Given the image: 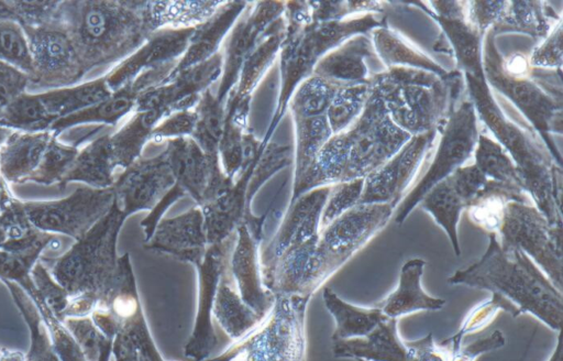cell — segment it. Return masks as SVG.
Instances as JSON below:
<instances>
[{"label":"cell","instance_id":"24","mask_svg":"<svg viewBox=\"0 0 563 361\" xmlns=\"http://www.w3.org/2000/svg\"><path fill=\"white\" fill-rule=\"evenodd\" d=\"M208 245L205 217L198 206L173 218L161 219L152 237L144 243L147 250L191 264L202 259Z\"/></svg>","mask_w":563,"mask_h":361},{"label":"cell","instance_id":"56","mask_svg":"<svg viewBox=\"0 0 563 361\" xmlns=\"http://www.w3.org/2000/svg\"><path fill=\"white\" fill-rule=\"evenodd\" d=\"M29 90V76L0 62V112L19 95Z\"/></svg>","mask_w":563,"mask_h":361},{"label":"cell","instance_id":"46","mask_svg":"<svg viewBox=\"0 0 563 361\" xmlns=\"http://www.w3.org/2000/svg\"><path fill=\"white\" fill-rule=\"evenodd\" d=\"M369 95V79L366 83L345 84L338 89L325 112L333 134L351 127L362 113Z\"/></svg>","mask_w":563,"mask_h":361},{"label":"cell","instance_id":"5","mask_svg":"<svg viewBox=\"0 0 563 361\" xmlns=\"http://www.w3.org/2000/svg\"><path fill=\"white\" fill-rule=\"evenodd\" d=\"M391 120L411 136L440 131L459 105L464 76L459 69L444 76L412 67H390L369 76Z\"/></svg>","mask_w":563,"mask_h":361},{"label":"cell","instance_id":"52","mask_svg":"<svg viewBox=\"0 0 563 361\" xmlns=\"http://www.w3.org/2000/svg\"><path fill=\"white\" fill-rule=\"evenodd\" d=\"M197 122L195 109H181L164 117L152 131V141L159 143L169 139L190 138Z\"/></svg>","mask_w":563,"mask_h":361},{"label":"cell","instance_id":"51","mask_svg":"<svg viewBox=\"0 0 563 361\" xmlns=\"http://www.w3.org/2000/svg\"><path fill=\"white\" fill-rule=\"evenodd\" d=\"M562 19L552 28L543 42L537 45L529 55L531 67L541 69H561L563 63Z\"/></svg>","mask_w":563,"mask_h":361},{"label":"cell","instance_id":"37","mask_svg":"<svg viewBox=\"0 0 563 361\" xmlns=\"http://www.w3.org/2000/svg\"><path fill=\"white\" fill-rule=\"evenodd\" d=\"M322 297L335 322L332 341L364 337L388 318L378 306L366 308L352 305L330 287H324Z\"/></svg>","mask_w":563,"mask_h":361},{"label":"cell","instance_id":"28","mask_svg":"<svg viewBox=\"0 0 563 361\" xmlns=\"http://www.w3.org/2000/svg\"><path fill=\"white\" fill-rule=\"evenodd\" d=\"M376 56L368 34H357L324 55L313 73L340 84L366 83L369 79L365 59Z\"/></svg>","mask_w":563,"mask_h":361},{"label":"cell","instance_id":"20","mask_svg":"<svg viewBox=\"0 0 563 361\" xmlns=\"http://www.w3.org/2000/svg\"><path fill=\"white\" fill-rule=\"evenodd\" d=\"M195 29H162L153 32L132 54L104 74L109 88L117 90L145 70L177 63L187 50Z\"/></svg>","mask_w":563,"mask_h":361},{"label":"cell","instance_id":"15","mask_svg":"<svg viewBox=\"0 0 563 361\" xmlns=\"http://www.w3.org/2000/svg\"><path fill=\"white\" fill-rule=\"evenodd\" d=\"M114 201L109 188H79L69 198L54 203H32L25 206L30 220L41 229L69 234H86Z\"/></svg>","mask_w":563,"mask_h":361},{"label":"cell","instance_id":"59","mask_svg":"<svg viewBox=\"0 0 563 361\" xmlns=\"http://www.w3.org/2000/svg\"><path fill=\"white\" fill-rule=\"evenodd\" d=\"M549 361H562V332H559L556 347Z\"/></svg>","mask_w":563,"mask_h":361},{"label":"cell","instance_id":"29","mask_svg":"<svg viewBox=\"0 0 563 361\" xmlns=\"http://www.w3.org/2000/svg\"><path fill=\"white\" fill-rule=\"evenodd\" d=\"M424 265L426 262L418 258L404 263L397 287L376 305L386 317L399 319L420 310L437 311L443 308L445 299L430 296L422 288Z\"/></svg>","mask_w":563,"mask_h":361},{"label":"cell","instance_id":"22","mask_svg":"<svg viewBox=\"0 0 563 361\" xmlns=\"http://www.w3.org/2000/svg\"><path fill=\"white\" fill-rule=\"evenodd\" d=\"M284 31L285 21L280 17L243 63L238 83L225 101V116L245 127L250 125L253 94L278 58Z\"/></svg>","mask_w":563,"mask_h":361},{"label":"cell","instance_id":"54","mask_svg":"<svg viewBox=\"0 0 563 361\" xmlns=\"http://www.w3.org/2000/svg\"><path fill=\"white\" fill-rule=\"evenodd\" d=\"M449 177L454 190L465 203L466 207L488 180L474 163L460 166Z\"/></svg>","mask_w":563,"mask_h":361},{"label":"cell","instance_id":"12","mask_svg":"<svg viewBox=\"0 0 563 361\" xmlns=\"http://www.w3.org/2000/svg\"><path fill=\"white\" fill-rule=\"evenodd\" d=\"M23 30L32 59L29 88L68 87L80 83L88 74L73 40L57 21Z\"/></svg>","mask_w":563,"mask_h":361},{"label":"cell","instance_id":"23","mask_svg":"<svg viewBox=\"0 0 563 361\" xmlns=\"http://www.w3.org/2000/svg\"><path fill=\"white\" fill-rule=\"evenodd\" d=\"M331 186L314 188L288 205L286 215L269 245L261 254V270L285 250L318 238L323 208Z\"/></svg>","mask_w":563,"mask_h":361},{"label":"cell","instance_id":"30","mask_svg":"<svg viewBox=\"0 0 563 361\" xmlns=\"http://www.w3.org/2000/svg\"><path fill=\"white\" fill-rule=\"evenodd\" d=\"M413 4L419 6L441 26L450 54L456 61V69L463 75H483V42L485 35L471 25L466 17H438L429 11L423 2H415Z\"/></svg>","mask_w":563,"mask_h":361},{"label":"cell","instance_id":"6","mask_svg":"<svg viewBox=\"0 0 563 361\" xmlns=\"http://www.w3.org/2000/svg\"><path fill=\"white\" fill-rule=\"evenodd\" d=\"M483 70L488 86L509 99L527 118L551 155L562 165L561 153L552 138V134H562L561 69L532 67L528 74H509L503 67L496 36L488 30L483 42Z\"/></svg>","mask_w":563,"mask_h":361},{"label":"cell","instance_id":"49","mask_svg":"<svg viewBox=\"0 0 563 361\" xmlns=\"http://www.w3.org/2000/svg\"><path fill=\"white\" fill-rule=\"evenodd\" d=\"M250 128L225 116L223 132L220 139L218 152L221 167L225 175L235 179L240 174L243 161V135Z\"/></svg>","mask_w":563,"mask_h":361},{"label":"cell","instance_id":"19","mask_svg":"<svg viewBox=\"0 0 563 361\" xmlns=\"http://www.w3.org/2000/svg\"><path fill=\"white\" fill-rule=\"evenodd\" d=\"M177 63L165 64L141 73L136 78L113 90L102 101L55 121L49 130L58 135L82 124L117 125L124 117L135 111L142 92L163 83Z\"/></svg>","mask_w":563,"mask_h":361},{"label":"cell","instance_id":"18","mask_svg":"<svg viewBox=\"0 0 563 361\" xmlns=\"http://www.w3.org/2000/svg\"><path fill=\"white\" fill-rule=\"evenodd\" d=\"M175 183L164 149L152 157H140L121 172L112 186L114 203L126 217L142 210L151 211Z\"/></svg>","mask_w":563,"mask_h":361},{"label":"cell","instance_id":"3","mask_svg":"<svg viewBox=\"0 0 563 361\" xmlns=\"http://www.w3.org/2000/svg\"><path fill=\"white\" fill-rule=\"evenodd\" d=\"M57 23L69 34L88 73L119 64L155 32L148 1L136 0L60 1Z\"/></svg>","mask_w":563,"mask_h":361},{"label":"cell","instance_id":"11","mask_svg":"<svg viewBox=\"0 0 563 361\" xmlns=\"http://www.w3.org/2000/svg\"><path fill=\"white\" fill-rule=\"evenodd\" d=\"M346 131L351 152L344 182L365 178L411 138L391 120L382 98L372 89L362 113Z\"/></svg>","mask_w":563,"mask_h":361},{"label":"cell","instance_id":"44","mask_svg":"<svg viewBox=\"0 0 563 361\" xmlns=\"http://www.w3.org/2000/svg\"><path fill=\"white\" fill-rule=\"evenodd\" d=\"M340 84L316 74L302 80L292 92L287 110L291 118H307L325 114Z\"/></svg>","mask_w":563,"mask_h":361},{"label":"cell","instance_id":"60","mask_svg":"<svg viewBox=\"0 0 563 361\" xmlns=\"http://www.w3.org/2000/svg\"><path fill=\"white\" fill-rule=\"evenodd\" d=\"M175 361V360H174Z\"/></svg>","mask_w":563,"mask_h":361},{"label":"cell","instance_id":"41","mask_svg":"<svg viewBox=\"0 0 563 361\" xmlns=\"http://www.w3.org/2000/svg\"><path fill=\"white\" fill-rule=\"evenodd\" d=\"M222 1H148L154 31L197 26L219 8Z\"/></svg>","mask_w":563,"mask_h":361},{"label":"cell","instance_id":"58","mask_svg":"<svg viewBox=\"0 0 563 361\" xmlns=\"http://www.w3.org/2000/svg\"><path fill=\"white\" fill-rule=\"evenodd\" d=\"M0 20L18 22L11 0H0Z\"/></svg>","mask_w":563,"mask_h":361},{"label":"cell","instance_id":"26","mask_svg":"<svg viewBox=\"0 0 563 361\" xmlns=\"http://www.w3.org/2000/svg\"><path fill=\"white\" fill-rule=\"evenodd\" d=\"M397 324L398 319L387 318L364 337L333 340V357L364 361H415L411 341L400 338Z\"/></svg>","mask_w":563,"mask_h":361},{"label":"cell","instance_id":"4","mask_svg":"<svg viewBox=\"0 0 563 361\" xmlns=\"http://www.w3.org/2000/svg\"><path fill=\"white\" fill-rule=\"evenodd\" d=\"M476 114L516 164L526 193L551 225H562V165L534 130L503 112L483 75H463Z\"/></svg>","mask_w":563,"mask_h":361},{"label":"cell","instance_id":"50","mask_svg":"<svg viewBox=\"0 0 563 361\" xmlns=\"http://www.w3.org/2000/svg\"><path fill=\"white\" fill-rule=\"evenodd\" d=\"M363 187L364 178H355L331 186L321 215L320 230L356 206L361 199Z\"/></svg>","mask_w":563,"mask_h":361},{"label":"cell","instance_id":"8","mask_svg":"<svg viewBox=\"0 0 563 361\" xmlns=\"http://www.w3.org/2000/svg\"><path fill=\"white\" fill-rule=\"evenodd\" d=\"M389 204H357L322 228L316 249L317 291L393 218Z\"/></svg>","mask_w":563,"mask_h":361},{"label":"cell","instance_id":"47","mask_svg":"<svg viewBox=\"0 0 563 361\" xmlns=\"http://www.w3.org/2000/svg\"><path fill=\"white\" fill-rule=\"evenodd\" d=\"M292 158L294 150L288 144L271 141L263 147L256 158L247 185L246 198L250 205L261 187L280 169L289 166Z\"/></svg>","mask_w":563,"mask_h":361},{"label":"cell","instance_id":"42","mask_svg":"<svg viewBox=\"0 0 563 361\" xmlns=\"http://www.w3.org/2000/svg\"><path fill=\"white\" fill-rule=\"evenodd\" d=\"M194 109L197 122L190 138L208 157L219 158L218 147L225 122V103L210 88L201 95Z\"/></svg>","mask_w":563,"mask_h":361},{"label":"cell","instance_id":"21","mask_svg":"<svg viewBox=\"0 0 563 361\" xmlns=\"http://www.w3.org/2000/svg\"><path fill=\"white\" fill-rule=\"evenodd\" d=\"M262 239L244 222L241 223L235 231L228 270L242 302L261 318H265L273 307L275 296L263 285L260 260Z\"/></svg>","mask_w":563,"mask_h":361},{"label":"cell","instance_id":"35","mask_svg":"<svg viewBox=\"0 0 563 361\" xmlns=\"http://www.w3.org/2000/svg\"><path fill=\"white\" fill-rule=\"evenodd\" d=\"M376 56L383 62L386 68L412 67L428 70L439 76H444L449 70L427 54L418 50L413 44L407 42L402 35L397 33L387 24L374 29L369 33Z\"/></svg>","mask_w":563,"mask_h":361},{"label":"cell","instance_id":"9","mask_svg":"<svg viewBox=\"0 0 563 361\" xmlns=\"http://www.w3.org/2000/svg\"><path fill=\"white\" fill-rule=\"evenodd\" d=\"M441 138L432 162L416 186L398 204L393 218L402 225L421 199L438 183L465 165L479 134L477 114L470 99L460 102L440 129Z\"/></svg>","mask_w":563,"mask_h":361},{"label":"cell","instance_id":"10","mask_svg":"<svg viewBox=\"0 0 563 361\" xmlns=\"http://www.w3.org/2000/svg\"><path fill=\"white\" fill-rule=\"evenodd\" d=\"M497 238L527 254L562 291V225H551L532 203L506 205Z\"/></svg>","mask_w":563,"mask_h":361},{"label":"cell","instance_id":"38","mask_svg":"<svg viewBox=\"0 0 563 361\" xmlns=\"http://www.w3.org/2000/svg\"><path fill=\"white\" fill-rule=\"evenodd\" d=\"M161 121L152 111H134L121 128L109 134L113 157L123 172L142 157L145 145L152 141V131Z\"/></svg>","mask_w":563,"mask_h":361},{"label":"cell","instance_id":"43","mask_svg":"<svg viewBox=\"0 0 563 361\" xmlns=\"http://www.w3.org/2000/svg\"><path fill=\"white\" fill-rule=\"evenodd\" d=\"M473 155L487 179L526 192L516 164L496 140L479 132Z\"/></svg>","mask_w":563,"mask_h":361},{"label":"cell","instance_id":"1","mask_svg":"<svg viewBox=\"0 0 563 361\" xmlns=\"http://www.w3.org/2000/svg\"><path fill=\"white\" fill-rule=\"evenodd\" d=\"M498 296L512 317L530 314L550 329L562 331L563 297L541 269L522 251L503 247L496 233H488L482 258L448 280Z\"/></svg>","mask_w":563,"mask_h":361},{"label":"cell","instance_id":"40","mask_svg":"<svg viewBox=\"0 0 563 361\" xmlns=\"http://www.w3.org/2000/svg\"><path fill=\"white\" fill-rule=\"evenodd\" d=\"M295 145L294 182L300 178L313 164L320 150L332 136L333 132L327 116L292 118Z\"/></svg>","mask_w":563,"mask_h":361},{"label":"cell","instance_id":"31","mask_svg":"<svg viewBox=\"0 0 563 361\" xmlns=\"http://www.w3.org/2000/svg\"><path fill=\"white\" fill-rule=\"evenodd\" d=\"M560 14L544 1H506L500 18L489 29L497 37L506 33L529 35L534 40L545 39Z\"/></svg>","mask_w":563,"mask_h":361},{"label":"cell","instance_id":"53","mask_svg":"<svg viewBox=\"0 0 563 361\" xmlns=\"http://www.w3.org/2000/svg\"><path fill=\"white\" fill-rule=\"evenodd\" d=\"M16 21L22 28H35L55 23L60 1L11 0Z\"/></svg>","mask_w":563,"mask_h":361},{"label":"cell","instance_id":"33","mask_svg":"<svg viewBox=\"0 0 563 361\" xmlns=\"http://www.w3.org/2000/svg\"><path fill=\"white\" fill-rule=\"evenodd\" d=\"M119 171L113 157L109 134H103L79 149L75 161L63 178L82 180L96 188L112 187Z\"/></svg>","mask_w":563,"mask_h":361},{"label":"cell","instance_id":"32","mask_svg":"<svg viewBox=\"0 0 563 361\" xmlns=\"http://www.w3.org/2000/svg\"><path fill=\"white\" fill-rule=\"evenodd\" d=\"M228 262L218 282L212 316L227 336L235 341L258 326L264 318H261L242 302L228 270Z\"/></svg>","mask_w":563,"mask_h":361},{"label":"cell","instance_id":"48","mask_svg":"<svg viewBox=\"0 0 563 361\" xmlns=\"http://www.w3.org/2000/svg\"><path fill=\"white\" fill-rule=\"evenodd\" d=\"M0 62L27 76L32 70L29 42L23 28L15 21L0 20Z\"/></svg>","mask_w":563,"mask_h":361},{"label":"cell","instance_id":"14","mask_svg":"<svg viewBox=\"0 0 563 361\" xmlns=\"http://www.w3.org/2000/svg\"><path fill=\"white\" fill-rule=\"evenodd\" d=\"M437 133L412 135L385 164L368 174L358 204H389L396 209L432 149Z\"/></svg>","mask_w":563,"mask_h":361},{"label":"cell","instance_id":"7","mask_svg":"<svg viewBox=\"0 0 563 361\" xmlns=\"http://www.w3.org/2000/svg\"><path fill=\"white\" fill-rule=\"evenodd\" d=\"M266 317L225 351L205 361H307L306 311L311 295H274Z\"/></svg>","mask_w":563,"mask_h":361},{"label":"cell","instance_id":"36","mask_svg":"<svg viewBox=\"0 0 563 361\" xmlns=\"http://www.w3.org/2000/svg\"><path fill=\"white\" fill-rule=\"evenodd\" d=\"M510 201L532 203L525 190L488 179L465 210L473 225L487 233H497Z\"/></svg>","mask_w":563,"mask_h":361},{"label":"cell","instance_id":"17","mask_svg":"<svg viewBox=\"0 0 563 361\" xmlns=\"http://www.w3.org/2000/svg\"><path fill=\"white\" fill-rule=\"evenodd\" d=\"M234 241L235 233L221 242L209 244L202 259L194 264L200 277V296L194 329L184 349L189 361L209 359L217 347L218 337L212 320L213 298Z\"/></svg>","mask_w":563,"mask_h":361},{"label":"cell","instance_id":"16","mask_svg":"<svg viewBox=\"0 0 563 361\" xmlns=\"http://www.w3.org/2000/svg\"><path fill=\"white\" fill-rule=\"evenodd\" d=\"M222 74V54L217 53L203 63L169 74L159 85L142 92L135 111H152L162 120L167 114L192 109L201 95L220 80Z\"/></svg>","mask_w":563,"mask_h":361},{"label":"cell","instance_id":"55","mask_svg":"<svg viewBox=\"0 0 563 361\" xmlns=\"http://www.w3.org/2000/svg\"><path fill=\"white\" fill-rule=\"evenodd\" d=\"M505 3L506 1H467L466 20L485 35L500 18Z\"/></svg>","mask_w":563,"mask_h":361},{"label":"cell","instance_id":"2","mask_svg":"<svg viewBox=\"0 0 563 361\" xmlns=\"http://www.w3.org/2000/svg\"><path fill=\"white\" fill-rule=\"evenodd\" d=\"M283 18L285 31L278 54L279 91L274 113L262 138L265 145L272 141L284 118L292 92L312 75L324 55L354 35L368 34L387 24L386 15L376 12L336 21H312L310 1L285 2Z\"/></svg>","mask_w":563,"mask_h":361},{"label":"cell","instance_id":"25","mask_svg":"<svg viewBox=\"0 0 563 361\" xmlns=\"http://www.w3.org/2000/svg\"><path fill=\"white\" fill-rule=\"evenodd\" d=\"M57 136L52 130H12L0 146L1 174L11 182H38Z\"/></svg>","mask_w":563,"mask_h":361},{"label":"cell","instance_id":"45","mask_svg":"<svg viewBox=\"0 0 563 361\" xmlns=\"http://www.w3.org/2000/svg\"><path fill=\"white\" fill-rule=\"evenodd\" d=\"M53 120L46 113L37 92L24 91L0 112V127L13 131L49 130Z\"/></svg>","mask_w":563,"mask_h":361},{"label":"cell","instance_id":"57","mask_svg":"<svg viewBox=\"0 0 563 361\" xmlns=\"http://www.w3.org/2000/svg\"><path fill=\"white\" fill-rule=\"evenodd\" d=\"M505 336L500 330H495L486 338L478 339L466 346H461L449 361H475L479 355L497 350L505 346Z\"/></svg>","mask_w":563,"mask_h":361},{"label":"cell","instance_id":"27","mask_svg":"<svg viewBox=\"0 0 563 361\" xmlns=\"http://www.w3.org/2000/svg\"><path fill=\"white\" fill-rule=\"evenodd\" d=\"M247 1H222L206 21L196 26L188 47L169 74H176L221 52L224 40L249 7Z\"/></svg>","mask_w":563,"mask_h":361},{"label":"cell","instance_id":"39","mask_svg":"<svg viewBox=\"0 0 563 361\" xmlns=\"http://www.w3.org/2000/svg\"><path fill=\"white\" fill-rule=\"evenodd\" d=\"M418 206L429 212L434 221L445 231L455 255L459 256L461 248L457 225L462 211L466 209V205L454 190L450 177L448 176L434 185Z\"/></svg>","mask_w":563,"mask_h":361},{"label":"cell","instance_id":"13","mask_svg":"<svg viewBox=\"0 0 563 361\" xmlns=\"http://www.w3.org/2000/svg\"><path fill=\"white\" fill-rule=\"evenodd\" d=\"M250 3L223 42L222 74L216 91L217 98L223 103L238 83L243 63L285 10V1Z\"/></svg>","mask_w":563,"mask_h":361},{"label":"cell","instance_id":"34","mask_svg":"<svg viewBox=\"0 0 563 361\" xmlns=\"http://www.w3.org/2000/svg\"><path fill=\"white\" fill-rule=\"evenodd\" d=\"M111 92L103 75L73 86L40 91L37 96L54 123L58 119L102 101Z\"/></svg>","mask_w":563,"mask_h":361}]
</instances>
